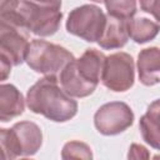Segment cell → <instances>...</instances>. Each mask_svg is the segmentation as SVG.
<instances>
[{"instance_id": "obj_1", "label": "cell", "mask_w": 160, "mask_h": 160, "mask_svg": "<svg viewBox=\"0 0 160 160\" xmlns=\"http://www.w3.org/2000/svg\"><path fill=\"white\" fill-rule=\"evenodd\" d=\"M28 105L31 111L52 121H66L78 110V104L58 85L56 76H45L28 91Z\"/></svg>"}, {"instance_id": "obj_2", "label": "cell", "mask_w": 160, "mask_h": 160, "mask_svg": "<svg viewBox=\"0 0 160 160\" xmlns=\"http://www.w3.org/2000/svg\"><path fill=\"white\" fill-rule=\"evenodd\" d=\"M105 59L104 54L95 49L86 50L78 60L72 59L60 72L62 89L71 96L90 95L102 75Z\"/></svg>"}, {"instance_id": "obj_3", "label": "cell", "mask_w": 160, "mask_h": 160, "mask_svg": "<svg viewBox=\"0 0 160 160\" xmlns=\"http://www.w3.org/2000/svg\"><path fill=\"white\" fill-rule=\"evenodd\" d=\"M61 0H24L20 1L18 18L25 30L39 36L56 32L61 21Z\"/></svg>"}, {"instance_id": "obj_4", "label": "cell", "mask_w": 160, "mask_h": 160, "mask_svg": "<svg viewBox=\"0 0 160 160\" xmlns=\"http://www.w3.org/2000/svg\"><path fill=\"white\" fill-rule=\"evenodd\" d=\"M41 138L40 128L30 121L18 122L11 129H1V159H15L35 154L41 145Z\"/></svg>"}, {"instance_id": "obj_5", "label": "cell", "mask_w": 160, "mask_h": 160, "mask_svg": "<svg viewBox=\"0 0 160 160\" xmlns=\"http://www.w3.org/2000/svg\"><path fill=\"white\" fill-rule=\"evenodd\" d=\"M72 59V54L65 48L50 44L45 40H32L25 58L32 70L46 76H56Z\"/></svg>"}, {"instance_id": "obj_6", "label": "cell", "mask_w": 160, "mask_h": 160, "mask_svg": "<svg viewBox=\"0 0 160 160\" xmlns=\"http://www.w3.org/2000/svg\"><path fill=\"white\" fill-rule=\"evenodd\" d=\"M106 25V16L94 5H82L74 9L66 21L70 34L82 38L86 41H99Z\"/></svg>"}, {"instance_id": "obj_7", "label": "cell", "mask_w": 160, "mask_h": 160, "mask_svg": "<svg viewBox=\"0 0 160 160\" xmlns=\"http://www.w3.org/2000/svg\"><path fill=\"white\" fill-rule=\"evenodd\" d=\"M101 80L112 91H126L134 84V61L125 52H115L105 59Z\"/></svg>"}, {"instance_id": "obj_8", "label": "cell", "mask_w": 160, "mask_h": 160, "mask_svg": "<svg viewBox=\"0 0 160 160\" xmlns=\"http://www.w3.org/2000/svg\"><path fill=\"white\" fill-rule=\"evenodd\" d=\"M134 120L131 109L124 102H109L102 105L95 114L94 121L99 132L115 135L128 129Z\"/></svg>"}, {"instance_id": "obj_9", "label": "cell", "mask_w": 160, "mask_h": 160, "mask_svg": "<svg viewBox=\"0 0 160 160\" xmlns=\"http://www.w3.org/2000/svg\"><path fill=\"white\" fill-rule=\"evenodd\" d=\"M25 29L15 26L12 24L2 22L0 25V50L1 56L8 59L11 65L21 64L29 49V42L24 35Z\"/></svg>"}, {"instance_id": "obj_10", "label": "cell", "mask_w": 160, "mask_h": 160, "mask_svg": "<svg viewBox=\"0 0 160 160\" xmlns=\"http://www.w3.org/2000/svg\"><path fill=\"white\" fill-rule=\"evenodd\" d=\"M138 69L139 79L144 85L151 86L160 82V49L148 48L140 51Z\"/></svg>"}, {"instance_id": "obj_11", "label": "cell", "mask_w": 160, "mask_h": 160, "mask_svg": "<svg viewBox=\"0 0 160 160\" xmlns=\"http://www.w3.org/2000/svg\"><path fill=\"white\" fill-rule=\"evenodd\" d=\"M128 19H120L109 15L106 18V25L102 36L98 42L101 48L116 49L124 46L128 41Z\"/></svg>"}, {"instance_id": "obj_12", "label": "cell", "mask_w": 160, "mask_h": 160, "mask_svg": "<svg viewBox=\"0 0 160 160\" xmlns=\"http://www.w3.org/2000/svg\"><path fill=\"white\" fill-rule=\"evenodd\" d=\"M140 131L144 140L155 149H160V99L155 100L140 119Z\"/></svg>"}, {"instance_id": "obj_13", "label": "cell", "mask_w": 160, "mask_h": 160, "mask_svg": "<svg viewBox=\"0 0 160 160\" xmlns=\"http://www.w3.org/2000/svg\"><path fill=\"white\" fill-rule=\"evenodd\" d=\"M24 111V99L19 90L12 85L0 86V120L8 121Z\"/></svg>"}, {"instance_id": "obj_14", "label": "cell", "mask_w": 160, "mask_h": 160, "mask_svg": "<svg viewBox=\"0 0 160 160\" xmlns=\"http://www.w3.org/2000/svg\"><path fill=\"white\" fill-rule=\"evenodd\" d=\"M160 30V25L145 18L128 19L129 36L136 42H146L154 39Z\"/></svg>"}, {"instance_id": "obj_15", "label": "cell", "mask_w": 160, "mask_h": 160, "mask_svg": "<svg viewBox=\"0 0 160 160\" xmlns=\"http://www.w3.org/2000/svg\"><path fill=\"white\" fill-rule=\"evenodd\" d=\"M105 5L109 15L120 19H130L136 11L135 0H105Z\"/></svg>"}, {"instance_id": "obj_16", "label": "cell", "mask_w": 160, "mask_h": 160, "mask_svg": "<svg viewBox=\"0 0 160 160\" xmlns=\"http://www.w3.org/2000/svg\"><path fill=\"white\" fill-rule=\"evenodd\" d=\"M62 158L64 159H70V158H84L89 159L91 158V151L88 145L79 142V141H71L68 142L64 149H62Z\"/></svg>"}, {"instance_id": "obj_17", "label": "cell", "mask_w": 160, "mask_h": 160, "mask_svg": "<svg viewBox=\"0 0 160 160\" xmlns=\"http://www.w3.org/2000/svg\"><path fill=\"white\" fill-rule=\"evenodd\" d=\"M140 6L144 11L151 14L160 21V0H140Z\"/></svg>"}, {"instance_id": "obj_18", "label": "cell", "mask_w": 160, "mask_h": 160, "mask_svg": "<svg viewBox=\"0 0 160 160\" xmlns=\"http://www.w3.org/2000/svg\"><path fill=\"white\" fill-rule=\"evenodd\" d=\"M130 152H136V154H130L129 158H148L149 154L146 151V149L141 145H136V144H132L131 148H130Z\"/></svg>"}, {"instance_id": "obj_19", "label": "cell", "mask_w": 160, "mask_h": 160, "mask_svg": "<svg viewBox=\"0 0 160 160\" xmlns=\"http://www.w3.org/2000/svg\"><path fill=\"white\" fill-rule=\"evenodd\" d=\"M10 69H11V62L1 56V80L6 79V76L10 74Z\"/></svg>"}, {"instance_id": "obj_20", "label": "cell", "mask_w": 160, "mask_h": 160, "mask_svg": "<svg viewBox=\"0 0 160 160\" xmlns=\"http://www.w3.org/2000/svg\"><path fill=\"white\" fill-rule=\"evenodd\" d=\"M94 1H102V0H94Z\"/></svg>"}]
</instances>
